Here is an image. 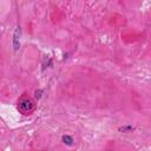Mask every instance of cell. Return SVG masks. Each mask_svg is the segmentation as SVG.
<instances>
[{
    "label": "cell",
    "mask_w": 151,
    "mask_h": 151,
    "mask_svg": "<svg viewBox=\"0 0 151 151\" xmlns=\"http://www.w3.org/2000/svg\"><path fill=\"white\" fill-rule=\"evenodd\" d=\"M17 109L18 111L24 114V116H29L34 112L35 110V103L32 98L27 97V96H22L19 100H18V104H17Z\"/></svg>",
    "instance_id": "6da1fadb"
},
{
    "label": "cell",
    "mask_w": 151,
    "mask_h": 151,
    "mask_svg": "<svg viewBox=\"0 0 151 151\" xmlns=\"http://www.w3.org/2000/svg\"><path fill=\"white\" fill-rule=\"evenodd\" d=\"M20 34H21L20 26H18L17 29H15V32H14V35H13V47H14V51H18L19 47H20V42H19Z\"/></svg>",
    "instance_id": "7a4b0ae2"
},
{
    "label": "cell",
    "mask_w": 151,
    "mask_h": 151,
    "mask_svg": "<svg viewBox=\"0 0 151 151\" xmlns=\"http://www.w3.org/2000/svg\"><path fill=\"white\" fill-rule=\"evenodd\" d=\"M61 142L64 144H66V145H72L73 144V138L71 136H68V134H64L61 137Z\"/></svg>",
    "instance_id": "3957f363"
},
{
    "label": "cell",
    "mask_w": 151,
    "mask_h": 151,
    "mask_svg": "<svg viewBox=\"0 0 151 151\" xmlns=\"http://www.w3.org/2000/svg\"><path fill=\"white\" fill-rule=\"evenodd\" d=\"M133 130H134V127H133L132 125H125V126H120V127L118 129L119 132H131V131H133Z\"/></svg>",
    "instance_id": "277c9868"
},
{
    "label": "cell",
    "mask_w": 151,
    "mask_h": 151,
    "mask_svg": "<svg viewBox=\"0 0 151 151\" xmlns=\"http://www.w3.org/2000/svg\"><path fill=\"white\" fill-rule=\"evenodd\" d=\"M41 93H42V90H37V91H35V98L39 99V98L41 97Z\"/></svg>",
    "instance_id": "5b68a950"
}]
</instances>
